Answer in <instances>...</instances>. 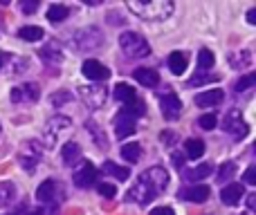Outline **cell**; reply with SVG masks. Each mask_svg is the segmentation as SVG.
Wrapping results in <instances>:
<instances>
[{"label": "cell", "mask_w": 256, "mask_h": 215, "mask_svg": "<svg viewBox=\"0 0 256 215\" xmlns=\"http://www.w3.org/2000/svg\"><path fill=\"white\" fill-rule=\"evenodd\" d=\"M160 106H162V114L166 121H176L182 112V101L178 99L176 92H166L162 99H160Z\"/></svg>", "instance_id": "7"}, {"label": "cell", "mask_w": 256, "mask_h": 215, "mask_svg": "<svg viewBox=\"0 0 256 215\" xmlns=\"http://www.w3.org/2000/svg\"><path fill=\"white\" fill-rule=\"evenodd\" d=\"M236 173V164L234 162H227L220 164V171H218V182H230Z\"/></svg>", "instance_id": "29"}, {"label": "cell", "mask_w": 256, "mask_h": 215, "mask_svg": "<svg viewBox=\"0 0 256 215\" xmlns=\"http://www.w3.org/2000/svg\"><path fill=\"white\" fill-rule=\"evenodd\" d=\"M243 195H245L243 184H227L225 189L220 191V200H222V204H227V207H236Z\"/></svg>", "instance_id": "14"}, {"label": "cell", "mask_w": 256, "mask_h": 215, "mask_svg": "<svg viewBox=\"0 0 256 215\" xmlns=\"http://www.w3.org/2000/svg\"><path fill=\"white\" fill-rule=\"evenodd\" d=\"M68 13H70V9L66 7V4H52V7L48 9V20L52 22H63L68 18Z\"/></svg>", "instance_id": "26"}, {"label": "cell", "mask_w": 256, "mask_h": 215, "mask_svg": "<svg viewBox=\"0 0 256 215\" xmlns=\"http://www.w3.org/2000/svg\"><path fill=\"white\" fill-rule=\"evenodd\" d=\"M38 99V88L34 83H27L20 85V88H14L12 90V101L14 103H20V101H36Z\"/></svg>", "instance_id": "15"}, {"label": "cell", "mask_w": 256, "mask_h": 215, "mask_svg": "<svg viewBox=\"0 0 256 215\" xmlns=\"http://www.w3.org/2000/svg\"><path fill=\"white\" fill-rule=\"evenodd\" d=\"M122 157H124L128 164L140 162V157H142V146L137 144V141H132V144H126V146H122Z\"/></svg>", "instance_id": "23"}, {"label": "cell", "mask_w": 256, "mask_h": 215, "mask_svg": "<svg viewBox=\"0 0 256 215\" xmlns=\"http://www.w3.org/2000/svg\"><path fill=\"white\" fill-rule=\"evenodd\" d=\"M86 126H88V130H90V135H97L99 137V148H106V139H104V135H102V132H99V126H97V123H92V121H88V123H86Z\"/></svg>", "instance_id": "36"}, {"label": "cell", "mask_w": 256, "mask_h": 215, "mask_svg": "<svg viewBox=\"0 0 256 215\" xmlns=\"http://www.w3.org/2000/svg\"><path fill=\"white\" fill-rule=\"evenodd\" d=\"M220 76L218 74H196V76H191L189 79V85H204V83H214V81H218Z\"/></svg>", "instance_id": "31"}, {"label": "cell", "mask_w": 256, "mask_h": 215, "mask_svg": "<svg viewBox=\"0 0 256 215\" xmlns=\"http://www.w3.org/2000/svg\"><path fill=\"white\" fill-rule=\"evenodd\" d=\"M222 99H225V92L214 88V90H207V92L196 94L194 101H196V106H200V108H212V106H218Z\"/></svg>", "instance_id": "13"}, {"label": "cell", "mask_w": 256, "mask_h": 215, "mask_svg": "<svg viewBox=\"0 0 256 215\" xmlns=\"http://www.w3.org/2000/svg\"><path fill=\"white\" fill-rule=\"evenodd\" d=\"M20 9H22V13H34L38 9V2L36 0H25V2H20Z\"/></svg>", "instance_id": "38"}, {"label": "cell", "mask_w": 256, "mask_h": 215, "mask_svg": "<svg viewBox=\"0 0 256 215\" xmlns=\"http://www.w3.org/2000/svg\"><path fill=\"white\" fill-rule=\"evenodd\" d=\"M198 126L202 128V130H214V128L218 126V117L214 112H209V114H202V117L198 119Z\"/></svg>", "instance_id": "30"}, {"label": "cell", "mask_w": 256, "mask_h": 215, "mask_svg": "<svg viewBox=\"0 0 256 215\" xmlns=\"http://www.w3.org/2000/svg\"><path fill=\"white\" fill-rule=\"evenodd\" d=\"M112 123H115V135L120 137V139H124V137L132 135V132L137 130L135 117H132V114H128L126 110H120V112L115 114V119H112Z\"/></svg>", "instance_id": "8"}, {"label": "cell", "mask_w": 256, "mask_h": 215, "mask_svg": "<svg viewBox=\"0 0 256 215\" xmlns=\"http://www.w3.org/2000/svg\"><path fill=\"white\" fill-rule=\"evenodd\" d=\"M7 58H9V54L0 52V70H2V67H4V63H7Z\"/></svg>", "instance_id": "44"}, {"label": "cell", "mask_w": 256, "mask_h": 215, "mask_svg": "<svg viewBox=\"0 0 256 215\" xmlns=\"http://www.w3.org/2000/svg\"><path fill=\"white\" fill-rule=\"evenodd\" d=\"M14 184H9V182H2L0 184V207H4V204H9L14 200Z\"/></svg>", "instance_id": "28"}, {"label": "cell", "mask_w": 256, "mask_h": 215, "mask_svg": "<svg viewBox=\"0 0 256 215\" xmlns=\"http://www.w3.org/2000/svg\"><path fill=\"white\" fill-rule=\"evenodd\" d=\"M94 180H97V168H94V164L84 162L79 168H76L74 184L79 186V189H90V186L94 184Z\"/></svg>", "instance_id": "9"}, {"label": "cell", "mask_w": 256, "mask_h": 215, "mask_svg": "<svg viewBox=\"0 0 256 215\" xmlns=\"http://www.w3.org/2000/svg\"><path fill=\"white\" fill-rule=\"evenodd\" d=\"M184 153L191 159H200L204 155V141L200 139H186L184 141Z\"/></svg>", "instance_id": "20"}, {"label": "cell", "mask_w": 256, "mask_h": 215, "mask_svg": "<svg viewBox=\"0 0 256 215\" xmlns=\"http://www.w3.org/2000/svg\"><path fill=\"white\" fill-rule=\"evenodd\" d=\"M79 157H81V148H79V144H74V141H68V144L61 148V159L66 166H74Z\"/></svg>", "instance_id": "18"}, {"label": "cell", "mask_w": 256, "mask_h": 215, "mask_svg": "<svg viewBox=\"0 0 256 215\" xmlns=\"http://www.w3.org/2000/svg\"><path fill=\"white\" fill-rule=\"evenodd\" d=\"M43 36H45V31L40 29V27H36V25H25V27L18 29V38L27 40V43H36V40H40Z\"/></svg>", "instance_id": "19"}, {"label": "cell", "mask_w": 256, "mask_h": 215, "mask_svg": "<svg viewBox=\"0 0 256 215\" xmlns=\"http://www.w3.org/2000/svg\"><path fill=\"white\" fill-rule=\"evenodd\" d=\"M173 164H176L178 168H182V162H184V157H182V155H178V153H173Z\"/></svg>", "instance_id": "40"}, {"label": "cell", "mask_w": 256, "mask_h": 215, "mask_svg": "<svg viewBox=\"0 0 256 215\" xmlns=\"http://www.w3.org/2000/svg\"><path fill=\"white\" fill-rule=\"evenodd\" d=\"M54 193H56L54 180H45L36 191V198H38V202H50V200H54Z\"/></svg>", "instance_id": "22"}, {"label": "cell", "mask_w": 256, "mask_h": 215, "mask_svg": "<svg viewBox=\"0 0 256 215\" xmlns=\"http://www.w3.org/2000/svg\"><path fill=\"white\" fill-rule=\"evenodd\" d=\"M150 215H176V211H173V209H168V207H158V209H153V211H150Z\"/></svg>", "instance_id": "39"}, {"label": "cell", "mask_w": 256, "mask_h": 215, "mask_svg": "<svg viewBox=\"0 0 256 215\" xmlns=\"http://www.w3.org/2000/svg\"><path fill=\"white\" fill-rule=\"evenodd\" d=\"M132 76H135V81L142 83L144 88H155V85L160 83V74L155 70H148V67H137V70L132 72Z\"/></svg>", "instance_id": "17"}, {"label": "cell", "mask_w": 256, "mask_h": 215, "mask_svg": "<svg viewBox=\"0 0 256 215\" xmlns=\"http://www.w3.org/2000/svg\"><path fill=\"white\" fill-rule=\"evenodd\" d=\"M198 63H200V67H202V70H212L214 63H216L212 49H207V47L200 49V52H198Z\"/></svg>", "instance_id": "27"}, {"label": "cell", "mask_w": 256, "mask_h": 215, "mask_svg": "<svg viewBox=\"0 0 256 215\" xmlns=\"http://www.w3.org/2000/svg\"><path fill=\"white\" fill-rule=\"evenodd\" d=\"M222 130L236 135L238 139H240V137H245V135H248V123H245L243 114H240L238 110H230V112H227V117L222 119Z\"/></svg>", "instance_id": "6"}, {"label": "cell", "mask_w": 256, "mask_h": 215, "mask_svg": "<svg viewBox=\"0 0 256 215\" xmlns=\"http://www.w3.org/2000/svg\"><path fill=\"white\" fill-rule=\"evenodd\" d=\"M79 94H81V99L86 101V106L97 110V108H102L104 103H106L108 90L102 88V85H84V88L79 90Z\"/></svg>", "instance_id": "5"}, {"label": "cell", "mask_w": 256, "mask_h": 215, "mask_svg": "<svg viewBox=\"0 0 256 215\" xmlns=\"http://www.w3.org/2000/svg\"><path fill=\"white\" fill-rule=\"evenodd\" d=\"M84 74L88 76L90 81H106L108 76H110V70H108L104 63L94 61V58H88V61L84 63Z\"/></svg>", "instance_id": "11"}, {"label": "cell", "mask_w": 256, "mask_h": 215, "mask_svg": "<svg viewBox=\"0 0 256 215\" xmlns=\"http://www.w3.org/2000/svg\"><path fill=\"white\" fill-rule=\"evenodd\" d=\"M166 63H168V70H171L173 74L182 76L186 70V65H189V56H186V52H171Z\"/></svg>", "instance_id": "16"}, {"label": "cell", "mask_w": 256, "mask_h": 215, "mask_svg": "<svg viewBox=\"0 0 256 215\" xmlns=\"http://www.w3.org/2000/svg\"><path fill=\"white\" fill-rule=\"evenodd\" d=\"M72 128V121L68 117H52L48 121V126H45V139H48V144H56L58 137H63L66 132H70Z\"/></svg>", "instance_id": "4"}, {"label": "cell", "mask_w": 256, "mask_h": 215, "mask_svg": "<svg viewBox=\"0 0 256 215\" xmlns=\"http://www.w3.org/2000/svg\"><path fill=\"white\" fill-rule=\"evenodd\" d=\"M160 139H162V141H176V135H171V132H162V135H160Z\"/></svg>", "instance_id": "42"}, {"label": "cell", "mask_w": 256, "mask_h": 215, "mask_svg": "<svg viewBox=\"0 0 256 215\" xmlns=\"http://www.w3.org/2000/svg\"><path fill=\"white\" fill-rule=\"evenodd\" d=\"M212 171H214L212 164H200V166H196L194 171H186L184 177L189 182H198V180H204L207 175H212Z\"/></svg>", "instance_id": "24"}, {"label": "cell", "mask_w": 256, "mask_h": 215, "mask_svg": "<svg viewBox=\"0 0 256 215\" xmlns=\"http://www.w3.org/2000/svg\"><path fill=\"white\" fill-rule=\"evenodd\" d=\"M209 193H212V191H209V186L196 184V186H189V189H182L180 193H178V198H180V200H186V202L200 204V202H207Z\"/></svg>", "instance_id": "10"}, {"label": "cell", "mask_w": 256, "mask_h": 215, "mask_svg": "<svg viewBox=\"0 0 256 215\" xmlns=\"http://www.w3.org/2000/svg\"><path fill=\"white\" fill-rule=\"evenodd\" d=\"M18 159H20V166H25L27 171H32V168L38 164V148H36L34 153H30V144H27L25 148H22V153H20Z\"/></svg>", "instance_id": "25"}, {"label": "cell", "mask_w": 256, "mask_h": 215, "mask_svg": "<svg viewBox=\"0 0 256 215\" xmlns=\"http://www.w3.org/2000/svg\"><path fill=\"white\" fill-rule=\"evenodd\" d=\"M97 191L104 195V198H110V200L117 195V189H115V186H112V184H106V182H102V184H97Z\"/></svg>", "instance_id": "35"}, {"label": "cell", "mask_w": 256, "mask_h": 215, "mask_svg": "<svg viewBox=\"0 0 256 215\" xmlns=\"http://www.w3.org/2000/svg\"><path fill=\"white\" fill-rule=\"evenodd\" d=\"M256 207V195H248V209Z\"/></svg>", "instance_id": "43"}, {"label": "cell", "mask_w": 256, "mask_h": 215, "mask_svg": "<svg viewBox=\"0 0 256 215\" xmlns=\"http://www.w3.org/2000/svg\"><path fill=\"white\" fill-rule=\"evenodd\" d=\"M70 99H72V94L68 92V90H58L56 94H52L50 101H52V106H63V103H68Z\"/></svg>", "instance_id": "34"}, {"label": "cell", "mask_w": 256, "mask_h": 215, "mask_svg": "<svg viewBox=\"0 0 256 215\" xmlns=\"http://www.w3.org/2000/svg\"><path fill=\"white\" fill-rule=\"evenodd\" d=\"M32 215H40V213H32Z\"/></svg>", "instance_id": "45"}, {"label": "cell", "mask_w": 256, "mask_h": 215, "mask_svg": "<svg viewBox=\"0 0 256 215\" xmlns=\"http://www.w3.org/2000/svg\"><path fill=\"white\" fill-rule=\"evenodd\" d=\"M52 49H54V45H50V47L43 49L38 56H43L48 63H61V58H63V56H61V49H58V52H52Z\"/></svg>", "instance_id": "33"}, {"label": "cell", "mask_w": 256, "mask_h": 215, "mask_svg": "<svg viewBox=\"0 0 256 215\" xmlns=\"http://www.w3.org/2000/svg\"><path fill=\"white\" fill-rule=\"evenodd\" d=\"M130 13L144 18V20H166L173 13V2H164V0H153V2H146V0H130L128 2Z\"/></svg>", "instance_id": "2"}, {"label": "cell", "mask_w": 256, "mask_h": 215, "mask_svg": "<svg viewBox=\"0 0 256 215\" xmlns=\"http://www.w3.org/2000/svg\"><path fill=\"white\" fill-rule=\"evenodd\" d=\"M166 186H168V173L160 166H153L146 173H142L137 184L126 193V200L128 202H137V204H148Z\"/></svg>", "instance_id": "1"}, {"label": "cell", "mask_w": 256, "mask_h": 215, "mask_svg": "<svg viewBox=\"0 0 256 215\" xmlns=\"http://www.w3.org/2000/svg\"><path fill=\"white\" fill-rule=\"evenodd\" d=\"M115 99L124 103V110H128V108H132V106H137V103H140L135 90H132L128 83H117L115 85Z\"/></svg>", "instance_id": "12"}, {"label": "cell", "mask_w": 256, "mask_h": 215, "mask_svg": "<svg viewBox=\"0 0 256 215\" xmlns=\"http://www.w3.org/2000/svg\"><path fill=\"white\" fill-rule=\"evenodd\" d=\"M256 83V74H245V76H240L238 81H236V92H245L248 88H252V85Z\"/></svg>", "instance_id": "32"}, {"label": "cell", "mask_w": 256, "mask_h": 215, "mask_svg": "<svg viewBox=\"0 0 256 215\" xmlns=\"http://www.w3.org/2000/svg\"><path fill=\"white\" fill-rule=\"evenodd\" d=\"M248 22L250 25H256V9H250L248 11Z\"/></svg>", "instance_id": "41"}, {"label": "cell", "mask_w": 256, "mask_h": 215, "mask_svg": "<svg viewBox=\"0 0 256 215\" xmlns=\"http://www.w3.org/2000/svg\"><path fill=\"white\" fill-rule=\"evenodd\" d=\"M243 182H245V184H250V186H254V184H256V166H250L248 171H245Z\"/></svg>", "instance_id": "37"}, {"label": "cell", "mask_w": 256, "mask_h": 215, "mask_svg": "<svg viewBox=\"0 0 256 215\" xmlns=\"http://www.w3.org/2000/svg\"><path fill=\"white\" fill-rule=\"evenodd\" d=\"M120 45L124 49V54H128L130 58H144L150 54V45L146 43V38L137 31H124L120 36Z\"/></svg>", "instance_id": "3"}, {"label": "cell", "mask_w": 256, "mask_h": 215, "mask_svg": "<svg viewBox=\"0 0 256 215\" xmlns=\"http://www.w3.org/2000/svg\"><path fill=\"white\" fill-rule=\"evenodd\" d=\"M104 173H106V175L117 177L120 182H126L128 177H130V171L124 168V166H117L115 162H104Z\"/></svg>", "instance_id": "21"}]
</instances>
